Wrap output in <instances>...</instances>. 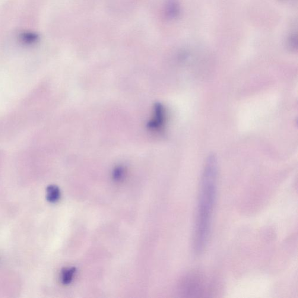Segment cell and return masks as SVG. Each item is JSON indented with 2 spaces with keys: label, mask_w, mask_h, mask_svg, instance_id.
Returning a JSON list of instances; mask_svg holds the SVG:
<instances>
[{
  "label": "cell",
  "mask_w": 298,
  "mask_h": 298,
  "mask_svg": "<svg viewBox=\"0 0 298 298\" xmlns=\"http://www.w3.org/2000/svg\"><path fill=\"white\" fill-rule=\"evenodd\" d=\"M77 269L75 268H66L62 269L61 273V283L64 285L70 284L75 276Z\"/></svg>",
  "instance_id": "obj_6"
},
{
  "label": "cell",
  "mask_w": 298,
  "mask_h": 298,
  "mask_svg": "<svg viewBox=\"0 0 298 298\" xmlns=\"http://www.w3.org/2000/svg\"><path fill=\"white\" fill-rule=\"evenodd\" d=\"M288 49L291 51H296L298 46V36L297 33H291L288 37L286 42Z\"/></svg>",
  "instance_id": "obj_8"
},
{
  "label": "cell",
  "mask_w": 298,
  "mask_h": 298,
  "mask_svg": "<svg viewBox=\"0 0 298 298\" xmlns=\"http://www.w3.org/2000/svg\"><path fill=\"white\" fill-rule=\"evenodd\" d=\"M125 176V170L122 166H117L114 169L112 173L113 179L117 182L121 181Z\"/></svg>",
  "instance_id": "obj_7"
},
{
  "label": "cell",
  "mask_w": 298,
  "mask_h": 298,
  "mask_svg": "<svg viewBox=\"0 0 298 298\" xmlns=\"http://www.w3.org/2000/svg\"><path fill=\"white\" fill-rule=\"evenodd\" d=\"M46 192L47 201L52 204H55L61 198V192L59 187L56 185H49L47 188Z\"/></svg>",
  "instance_id": "obj_4"
},
{
  "label": "cell",
  "mask_w": 298,
  "mask_h": 298,
  "mask_svg": "<svg viewBox=\"0 0 298 298\" xmlns=\"http://www.w3.org/2000/svg\"><path fill=\"white\" fill-rule=\"evenodd\" d=\"M166 121V111L160 103H157L153 107V117L147 124V127L151 131L158 132L163 129Z\"/></svg>",
  "instance_id": "obj_3"
},
{
  "label": "cell",
  "mask_w": 298,
  "mask_h": 298,
  "mask_svg": "<svg viewBox=\"0 0 298 298\" xmlns=\"http://www.w3.org/2000/svg\"><path fill=\"white\" fill-rule=\"evenodd\" d=\"M218 166L214 155L206 161L201 178L198 199L197 215L193 236V250L201 255L207 246L216 199Z\"/></svg>",
  "instance_id": "obj_1"
},
{
  "label": "cell",
  "mask_w": 298,
  "mask_h": 298,
  "mask_svg": "<svg viewBox=\"0 0 298 298\" xmlns=\"http://www.w3.org/2000/svg\"><path fill=\"white\" fill-rule=\"evenodd\" d=\"M166 12L167 15L170 18L179 17L180 13L179 2L177 0H169L167 4Z\"/></svg>",
  "instance_id": "obj_5"
},
{
  "label": "cell",
  "mask_w": 298,
  "mask_h": 298,
  "mask_svg": "<svg viewBox=\"0 0 298 298\" xmlns=\"http://www.w3.org/2000/svg\"><path fill=\"white\" fill-rule=\"evenodd\" d=\"M212 284L204 274L199 272H191L180 280L179 291L183 297H205L212 294Z\"/></svg>",
  "instance_id": "obj_2"
}]
</instances>
